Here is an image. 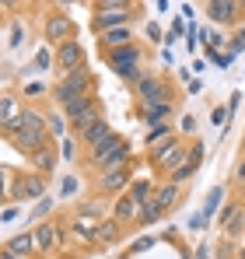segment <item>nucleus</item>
<instances>
[{
	"mask_svg": "<svg viewBox=\"0 0 245 259\" xmlns=\"http://www.w3.org/2000/svg\"><path fill=\"white\" fill-rule=\"evenodd\" d=\"M42 179L35 175H18V182H14V189H11V200H25V196H42Z\"/></svg>",
	"mask_w": 245,
	"mask_h": 259,
	"instance_id": "obj_13",
	"label": "nucleus"
},
{
	"mask_svg": "<svg viewBox=\"0 0 245 259\" xmlns=\"http://www.w3.org/2000/svg\"><path fill=\"white\" fill-rule=\"evenodd\" d=\"M25 95H28V98H42L46 88H42V84H25Z\"/></svg>",
	"mask_w": 245,
	"mask_h": 259,
	"instance_id": "obj_35",
	"label": "nucleus"
},
{
	"mask_svg": "<svg viewBox=\"0 0 245 259\" xmlns=\"http://www.w3.org/2000/svg\"><path fill=\"white\" fill-rule=\"evenodd\" d=\"M207 4H210V0H207Z\"/></svg>",
	"mask_w": 245,
	"mask_h": 259,
	"instance_id": "obj_47",
	"label": "nucleus"
},
{
	"mask_svg": "<svg viewBox=\"0 0 245 259\" xmlns=\"http://www.w3.org/2000/svg\"><path fill=\"white\" fill-rule=\"evenodd\" d=\"M130 158V147L123 144L119 137L112 133L105 144H98V147H91V161L98 165V168H119L123 161Z\"/></svg>",
	"mask_w": 245,
	"mask_h": 259,
	"instance_id": "obj_4",
	"label": "nucleus"
},
{
	"mask_svg": "<svg viewBox=\"0 0 245 259\" xmlns=\"http://www.w3.org/2000/svg\"><path fill=\"white\" fill-rule=\"evenodd\" d=\"M77 193V179L70 175V179H63V189H60V196H74Z\"/></svg>",
	"mask_w": 245,
	"mask_h": 259,
	"instance_id": "obj_34",
	"label": "nucleus"
},
{
	"mask_svg": "<svg viewBox=\"0 0 245 259\" xmlns=\"http://www.w3.org/2000/svg\"><path fill=\"white\" fill-rule=\"evenodd\" d=\"M98 39H102V49H105V53H116V49L133 42V32H130V25H126V28H109V32H102Z\"/></svg>",
	"mask_w": 245,
	"mask_h": 259,
	"instance_id": "obj_15",
	"label": "nucleus"
},
{
	"mask_svg": "<svg viewBox=\"0 0 245 259\" xmlns=\"http://www.w3.org/2000/svg\"><path fill=\"white\" fill-rule=\"evenodd\" d=\"M4 133L14 137V144H18L21 151H28V154L42 151L46 140H49V137H46V116L35 112V109H21V112L4 126Z\"/></svg>",
	"mask_w": 245,
	"mask_h": 259,
	"instance_id": "obj_1",
	"label": "nucleus"
},
{
	"mask_svg": "<svg viewBox=\"0 0 245 259\" xmlns=\"http://www.w3.org/2000/svg\"><path fill=\"white\" fill-rule=\"evenodd\" d=\"M32 158H35V165H39V168H49V165H53V151H49V147H42V151H35Z\"/></svg>",
	"mask_w": 245,
	"mask_h": 259,
	"instance_id": "obj_31",
	"label": "nucleus"
},
{
	"mask_svg": "<svg viewBox=\"0 0 245 259\" xmlns=\"http://www.w3.org/2000/svg\"><path fill=\"white\" fill-rule=\"evenodd\" d=\"M186 154H189V147L182 144V140H165V144H154L151 147V161H154V168L158 172H175L182 161H186Z\"/></svg>",
	"mask_w": 245,
	"mask_h": 259,
	"instance_id": "obj_3",
	"label": "nucleus"
},
{
	"mask_svg": "<svg viewBox=\"0 0 245 259\" xmlns=\"http://www.w3.org/2000/svg\"><path fill=\"white\" fill-rule=\"evenodd\" d=\"M151 193H154V186H151V182H144V179H137V182L130 186V196H133V203H137L140 210L151 203Z\"/></svg>",
	"mask_w": 245,
	"mask_h": 259,
	"instance_id": "obj_22",
	"label": "nucleus"
},
{
	"mask_svg": "<svg viewBox=\"0 0 245 259\" xmlns=\"http://www.w3.org/2000/svg\"><path fill=\"white\" fill-rule=\"evenodd\" d=\"M35 249H39V242H35V235H32V231H25V235H14V238L7 242V252H14V256H21V259L32 256Z\"/></svg>",
	"mask_w": 245,
	"mask_h": 259,
	"instance_id": "obj_20",
	"label": "nucleus"
},
{
	"mask_svg": "<svg viewBox=\"0 0 245 259\" xmlns=\"http://www.w3.org/2000/svg\"><path fill=\"white\" fill-rule=\"evenodd\" d=\"M35 67H39V70L53 67V56H49V49H39V53H35Z\"/></svg>",
	"mask_w": 245,
	"mask_h": 259,
	"instance_id": "obj_33",
	"label": "nucleus"
},
{
	"mask_svg": "<svg viewBox=\"0 0 245 259\" xmlns=\"http://www.w3.org/2000/svg\"><path fill=\"white\" fill-rule=\"evenodd\" d=\"M175 200H179V186H175V182H168V186H161V189L154 193V200H151V203H158L161 210H168V207H175Z\"/></svg>",
	"mask_w": 245,
	"mask_h": 259,
	"instance_id": "obj_24",
	"label": "nucleus"
},
{
	"mask_svg": "<svg viewBox=\"0 0 245 259\" xmlns=\"http://www.w3.org/2000/svg\"><path fill=\"white\" fill-rule=\"evenodd\" d=\"M119 235V221L116 217H105L102 224H98V242H112Z\"/></svg>",
	"mask_w": 245,
	"mask_h": 259,
	"instance_id": "obj_26",
	"label": "nucleus"
},
{
	"mask_svg": "<svg viewBox=\"0 0 245 259\" xmlns=\"http://www.w3.org/2000/svg\"><path fill=\"white\" fill-rule=\"evenodd\" d=\"M130 186V175H126V168H105V175L98 179V189L102 193H119V189H126Z\"/></svg>",
	"mask_w": 245,
	"mask_h": 259,
	"instance_id": "obj_14",
	"label": "nucleus"
},
{
	"mask_svg": "<svg viewBox=\"0 0 245 259\" xmlns=\"http://www.w3.org/2000/svg\"><path fill=\"white\" fill-rule=\"evenodd\" d=\"M161 214H165V210L158 207V203H147V207L140 210V217H137V221H140V224H154V221H158Z\"/></svg>",
	"mask_w": 245,
	"mask_h": 259,
	"instance_id": "obj_27",
	"label": "nucleus"
},
{
	"mask_svg": "<svg viewBox=\"0 0 245 259\" xmlns=\"http://www.w3.org/2000/svg\"><path fill=\"white\" fill-rule=\"evenodd\" d=\"M4 175H7V172H4V168H0V196H4Z\"/></svg>",
	"mask_w": 245,
	"mask_h": 259,
	"instance_id": "obj_43",
	"label": "nucleus"
},
{
	"mask_svg": "<svg viewBox=\"0 0 245 259\" xmlns=\"http://www.w3.org/2000/svg\"><path fill=\"white\" fill-rule=\"evenodd\" d=\"M200 158H203V151H200V147H189V154H186V161H182V165H179V168L172 172V182H186L189 175L196 172V165H200Z\"/></svg>",
	"mask_w": 245,
	"mask_h": 259,
	"instance_id": "obj_21",
	"label": "nucleus"
},
{
	"mask_svg": "<svg viewBox=\"0 0 245 259\" xmlns=\"http://www.w3.org/2000/svg\"><path fill=\"white\" fill-rule=\"evenodd\" d=\"M63 116H67V123L77 130V133L102 119V116H98V102H95L91 95H84V98H77V102H70V105L63 109Z\"/></svg>",
	"mask_w": 245,
	"mask_h": 259,
	"instance_id": "obj_6",
	"label": "nucleus"
},
{
	"mask_svg": "<svg viewBox=\"0 0 245 259\" xmlns=\"http://www.w3.org/2000/svg\"><path fill=\"white\" fill-rule=\"evenodd\" d=\"M196 130V119L193 116H182V133H193Z\"/></svg>",
	"mask_w": 245,
	"mask_h": 259,
	"instance_id": "obj_37",
	"label": "nucleus"
},
{
	"mask_svg": "<svg viewBox=\"0 0 245 259\" xmlns=\"http://www.w3.org/2000/svg\"><path fill=\"white\" fill-rule=\"evenodd\" d=\"M49 119V133L53 137H60V133H67V116H60V112H53V116H46Z\"/></svg>",
	"mask_w": 245,
	"mask_h": 259,
	"instance_id": "obj_28",
	"label": "nucleus"
},
{
	"mask_svg": "<svg viewBox=\"0 0 245 259\" xmlns=\"http://www.w3.org/2000/svg\"><path fill=\"white\" fill-rule=\"evenodd\" d=\"M21 35H25V28H21V21H18V25H14V35H11V46L21 42Z\"/></svg>",
	"mask_w": 245,
	"mask_h": 259,
	"instance_id": "obj_38",
	"label": "nucleus"
},
{
	"mask_svg": "<svg viewBox=\"0 0 245 259\" xmlns=\"http://www.w3.org/2000/svg\"><path fill=\"white\" fill-rule=\"evenodd\" d=\"M238 14H242L238 11V0H210L207 4V18L217 21V25H231Z\"/></svg>",
	"mask_w": 245,
	"mask_h": 259,
	"instance_id": "obj_10",
	"label": "nucleus"
},
{
	"mask_svg": "<svg viewBox=\"0 0 245 259\" xmlns=\"http://www.w3.org/2000/svg\"><path fill=\"white\" fill-rule=\"evenodd\" d=\"M221 196H224V189H221V186H217V189H210V196H207V207H203V217H210L214 210H217Z\"/></svg>",
	"mask_w": 245,
	"mask_h": 259,
	"instance_id": "obj_29",
	"label": "nucleus"
},
{
	"mask_svg": "<svg viewBox=\"0 0 245 259\" xmlns=\"http://www.w3.org/2000/svg\"><path fill=\"white\" fill-rule=\"evenodd\" d=\"M14 217H18V210H14V207H7V210H0V221H14Z\"/></svg>",
	"mask_w": 245,
	"mask_h": 259,
	"instance_id": "obj_40",
	"label": "nucleus"
},
{
	"mask_svg": "<svg viewBox=\"0 0 245 259\" xmlns=\"http://www.w3.org/2000/svg\"><path fill=\"white\" fill-rule=\"evenodd\" d=\"M238 182H245V161L238 165Z\"/></svg>",
	"mask_w": 245,
	"mask_h": 259,
	"instance_id": "obj_41",
	"label": "nucleus"
},
{
	"mask_svg": "<svg viewBox=\"0 0 245 259\" xmlns=\"http://www.w3.org/2000/svg\"><path fill=\"white\" fill-rule=\"evenodd\" d=\"M140 116L147 126H161L165 119L172 116V102H154V105H140Z\"/></svg>",
	"mask_w": 245,
	"mask_h": 259,
	"instance_id": "obj_18",
	"label": "nucleus"
},
{
	"mask_svg": "<svg viewBox=\"0 0 245 259\" xmlns=\"http://www.w3.org/2000/svg\"><path fill=\"white\" fill-rule=\"evenodd\" d=\"M133 0H98V11H130Z\"/></svg>",
	"mask_w": 245,
	"mask_h": 259,
	"instance_id": "obj_30",
	"label": "nucleus"
},
{
	"mask_svg": "<svg viewBox=\"0 0 245 259\" xmlns=\"http://www.w3.org/2000/svg\"><path fill=\"white\" fill-rule=\"evenodd\" d=\"M0 259H21V256H14V252H7V249H4V256Z\"/></svg>",
	"mask_w": 245,
	"mask_h": 259,
	"instance_id": "obj_42",
	"label": "nucleus"
},
{
	"mask_svg": "<svg viewBox=\"0 0 245 259\" xmlns=\"http://www.w3.org/2000/svg\"><path fill=\"white\" fill-rule=\"evenodd\" d=\"M147 39H151V42H158V39H161V28H158V25H154V21H151V25H147Z\"/></svg>",
	"mask_w": 245,
	"mask_h": 259,
	"instance_id": "obj_36",
	"label": "nucleus"
},
{
	"mask_svg": "<svg viewBox=\"0 0 245 259\" xmlns=\"http://www.w3.org/2000/svg\"><path fill=\"white\" fill-rule=\"evenodd\" d=\"M238 11H242V14H245V0H238Z\"/></svg>",
	"mask_w": 245,
	"mask_h": 259,
	"instance_id": "obj_45",
	"label": "nucleus"
},
{
	"mask_svg": "<svg viewBox=\"0 0 245 259\" xmlns=\"http://www.w3.org/2000/svg\"><path fill=\"white\" fill-rule=\"evenodd\" d=\"M109 137H112V126H109L105 119H98V123H91L88 130H81V140L88 147H98V144H105Z\"/></svg>",
	"mask_w": 245,
	"mask_h": 259,
	"instance_id": "obj_19",
	"label": "nucleus"
},
{
	"mask_svg": "<svg viewBox=\"0 0 245 259\" xmlns=\"http://www.w3.org/2000/svg\"><path fill=\"white\" fill-rule=\"evenodd\" d=\"M18 112H21V109H18V102H14L11 95H0V130L7 126V123H11Z\"/></svg>",
	"mask_w": 245,
	"mask_h": 259,
	"instance_id": "obj_25",
	"label": "nucleus"
},
{
	"mask_svg": "<svg viewBox=\"0 0 245 259\" xmlns=\"http://www.w3.org/2000/svg\"><path fill=\"white\" fill-rule=\"evenodd\" d=\"M130 25V11H98L95 14V28L109 32V28H126Z\"/></svg>",
	"mask_w": 245,
	"mask_h": 259,
	"instance_id": "obj_12",
	"label": "nucleus"
},
{
	"mask_svg": "<svg viewBox=\"0 0 245 259\" xmlns=\"http://www.w3.org/2000/svg\"><path fill=\"white\" fill-rule=\"evenodd\" d=\"M137 217H140V207H137V203H133V196H130V193H126V196H119V203H116V221H137Z\"/></svg>",
	"mask_w": 245,
	"mask_h": 259,
	"instance_id": "obj_23",
	"label": "nucleus"
},
{
	"mask_svg": "<svg viewBox=\"0 0 245 259\" xmlns=\"http://www.w3.org/2000/svg\"><path fill=\"white\" fill-rule=\"evenodd\" d=\"M56 67L63 70V74H74V70H81L84 67V49H81V42H63V46H56Z\"/></svg>",
	"mask_w": 245,
	"mask_h": 259,
	"instance_id": "obj_9",
	"label": "nucleus"
},
{
	"mask_svg": "<svg viewBox=\"0 0 245 259\" xmlns=\"http://www.w3.org/2000/svg\"><path fill=\"white\" fill-rule=\"evenodd\" d=\"M49 207H53V200H42L39 207H35V217H42V214H49Z\"/></svg>",
	"mask_w": 245,
	"mask_h": 259,
	"instance_id": "obj_39",
	"label": "nucleus"
},
{
	"mask_svg": "<svg viewBox=\"0 0 245 259\" xmlns=\"http://www.w3.org/2000/svg\"><path fill=\"white\" fill-rule=\"evenodd\" d=\"M60 238H63V231H60V228H56L53 221H46V224H39V228H35V242H39L42 252H53Z\"/></svg>",
	"mask_w": 245,
	"mask_h": 259,
	"instance_id": "obj_16",
	"label": "nucleus"
},
{
	"mask_svg": "<svg viewBox=\"0 0 245 259\" xmlns=\"http://www.w3.org/2000/svg\"><path fill=\"white\" fill-rule=\"evenodd\" d=\"M137 98H140V105L172 102V95H168V84H165L161 77H154V74H144V77L137 81Z\"/></svg>",
	"mask_w": 245,
	"mask_h": 259,
	"instance_id": "obj_7",
	"label": "nucleus"
},
{
	"mask_svg": "<svg viewBox=\"0 0 245 259\" xmlns=\"http://www.w3.org/2000/svg\"><path fill=\"white\" fill-rule=\"evenodd\" d=\"M221 224H224V231L235 238V235H242L245 228V214H242V203H228V210L221 214Z\"/></svg>",
	"mask_w": 245,
	"mask_h": 259,
	"instance_id": "obj_17",
	"label": "nucleus"
},
{
	"mask_svg": "<svg viewBox=\"0 0 245 259\" xmlns=\"http://www.w3.org/2000/svg\"><path fill=\"white\" fill-rule=\"evenodd\" d=\"M88 84H91V77H88V70H74V74H67L63 81H60V88L53 91V98H56V105H70V102H77V98H84L88 95Z\"/></svg>",
	"mask_w": 245,
	"mask_h": 259,
	"instance_id": "obj_5",
	"label": "nucleus"
},
{
	"mask_svg": "<svg viewBox=\"0 0 245 259\" xmlns=\"http://www.w3.org/2000/svg\"><path fill=\"white\" fill-rule=\"evenodd\" d=\"M168 130H172L168 123H161V126H151V133H147V144H158V140H161Z\"/></svg>",
	"mask_w": 245,
	"mask_h": 259,
	"instance_id": "obj_32",
	"label": "nucleus"
},
{
	"mask_svg": "<svg viewBox=\"0 0 245 259\" xmlns=\"http://www.w3.org/2000/svg\"><path fill=\"white\" fill-rule=\"evenodd\" d=\"M242 39H245V32H242Z\"/></svg>",
	"mask_w": 245,
	"mask_h": 259,
	"instance_id": "obj_46",
	"label": "nucleus"
},
{
	"mask_svg": "<svg viewBox=\"0 0 245 259\" xmlns=\"http://www.w3.org/2000/svg\"><path fill=\"white\" fill-rule=\"evenodd\" d=\"M42 35H46L53 46L70 42V39H74V21H70L67 14H49L46 25H42Z\"/></svg>",
	"mask_w": 245,
	"mask_h": 259,
	"instance_id": "obj_8",
	"label": "nucleus"
},
{
	"mask_svg": "<svg viewBox=\"0 0 245 259\" xmlns=\"http://www.w3.org/2000/svg\"><path fill=\"white\" fill-rule=\"evenodd\" d=\"M0 4H4V7H14V4H18V0H0Z\"/></svg>",
	"mask_w": 245,
	"mask_h": 259,
	"instance_id": "obj_44",
	"label": "nucleus"
},
{
	"mask_svg": "<svg viewBox=\"0 0 245 259\" xmlns=\"http://www.w3.org/2000/svg\"><path fill=\"white\" fill-rule=\"evenodd\" d=\"M70 231H74V238L81 242V245H91V242H98V224H95V217H74V224H70Z\"/></svg>",
	"mask_w": 245,
	"mask_h": 259,
	"instance_id": "obj_11",
	"label": "nucleus"
},
{
	"mask_svg": "<svg viewBox=\"0 0 245 259\" xmlns=\"http://www.w3.org/2000/svg\"><path fill=\"white\" fill-rule=\"evenodd\" d=\"M140 60H144V53H140V46H123V49H116V53H109V70L116 74V77H123V81H140L144 77V70H140Z\"/></svg>",
	"mask_w": 245,
	"mask_h": 259,
	"instance_id": "obj_2",
	"label": "nucleus"
}]
</instances>
